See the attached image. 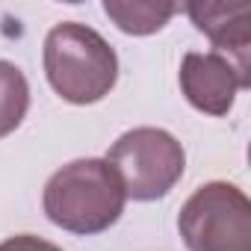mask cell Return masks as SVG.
<instances>
[{"instance_id":"2","label":"cell","mask_w":251,"mask_h":251,"mask_svg":"<svg viewBox=\"0 0 251 251\" xmlns=\"http://www.w3.org/2000/svg\"><path fill=\"white\" fill-rule=\"evenodd\" d=\"M45 74L62 100L86 106L112 92L118 56L98 30L80 21H62L45 39Z\"/></svg>"},{"instance_id":"5","label":"cell","mask_w":251,"mask_h":251,"mask_svg":"<svg viewBox=\"0 0 251 251\" xmlns=\"http://www.w3.org/2000/svg\"><path fill=\"white\" fill-rule=\"evenodd\" d=\"M180 92L186 100L207 115H227L236 92L251 86V77L242 74L227 56L222 53H186L180 62Z\"/></svg>"},{"instance_id":"9","label":"cell","mask_w":251,"mask_h":251,"mask_svg":"<svg viewBox=\"0 0 251 251\" xmlns=\"http://www.w3.org/2000/svg\"><path fill=\"white\" fill-rule=\"evenodd\" d=\"M0 251H62L59 245L42 239V236H33V233H18V236H9L0 242Z\"/></svg>"},{"instance_id":"6","label":"cell","mask_w":251,"mask_h":251,"mask_svg":"<svg viewBox=\"0 0 251 251\" xmlns=\"http://www.w3.org/2000/svg\"><path fill=\"white\" fill-rule=\"evenodd\" d=\"M183 9L192 18V24L213 42L216 53L227 56L242 74H248L251 3H245V0H236V3H186Z\"/></svg>"},{"instance_id":"4","label":"cell","mask_w":251,"mask_h":251,"mask_svg":"<svg viewBox=\"0 0 251 251\" xmlns=\"http://www.w3.org/2000/svg\"><path fill=\"white\" fill-rule=\"evenodd\" d=\"M189 251H251V204L233 183L198 186L177 216Z\"/></svg>"},{"instance_id":"3","label":"cell","mask_w":251,"mask_h":251,"mask_svg":"<svg viewBox=\"0 0 251 251\" xmlns=\"http://www.w3.org/2000/svg\"><path fill=\"white\" fill-rule=\"evenodd\" d=\"M106 163L133 201H157L183 177V145L160 127H133L121 133L106 154Z\"/></svg>"},{"instance_id":"8","label":"cell","mask_w":251,"mask_h":251,"mask_svg":"<svg viewBox=\"0 0 251 251\" xmlns=\"http://www.w3.org/2000/svg\"><path fill=\"white\" fill-rule=\"evenodd\" d=\"M30 109V83L15 62L0 59V139L21 127Z\"/></svg>"},{"instance_id":"1","label":"cell","mask_w":251,"mask_h":251,"mask_svg":"<svg viewBox=\"0 0 251 251\" xmlns=\"http://www.w3.org/2000/svg\"><path fill=\"white\" fill-rule=\"evenodd\" d=\"M124 195L118 175L106 160H74L50 175L45 186V213L48 219L71 233L92 236L112 227L124 213Z\"/></svg>"},{"instance_id":"7","label":"cell","mask_w":251,"mask_h":251,"mask_svg":"<svg viewBox=\"0 0 251 251\" xmlns=\"http://www.w3.org/2000/svg\"><path fill=\"white\" fill-rule=\"evenodd\" d=\"M180 6L175 3H154V0H106L103 12L115 21V27L127 36H151L169 24V18Z\"/></svg>"}]
</instances>
